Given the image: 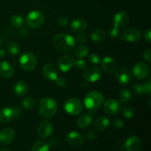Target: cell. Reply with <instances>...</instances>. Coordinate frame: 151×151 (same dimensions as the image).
I'll list each match as a JSON object with an SVG mask.
<instances>
[{
  "mask_svg": "<svg viewBox=\"0 0 151 151\" xmlns=\"http://www.w3.org/2000/svg\"><path fill=\"white\" fill-rule=\"evenodd\" d=\"M55 83L56 84V86L60 88H63V87L66 86V80L63 77H58L55 80Z\"/></svg>",
  "mask_w": 151,
  "mask_h": 151,
  "instance_id": "obj_36",
  "label": "cell"
},
{
  "mask_svg": "<svg viewBox=\"0 0 151 151\" xmlns=\"http://www.w3.org/2000/svg\"><path fill=\"white\" fill-rule=\"evenodd\" d=\"M93 121L92 115L89 114H84L81 115L79 116L77 121V124L78 126L81 128H86L89 127L91 125Z\"/></svg>",
  "mask_w": 151,
  "mask_h": 151,
  "instance_id": "obj_24",
  "label": "cell"
},
{
  "mask_svg": "<svg viewBox=\"0 0 151 151\" xmlns=\"http://www.w3.org/2000/svg\"><path fill=\"white\" fill-rule=\"evenodd\" d=\"M119 32H120V31L117 30V29L112 27L111 29L110 30V35L112 38H116V37H118V35H119Z\"/></svg>",
  "mask_w": 151,
  "mask_h": 151,
  "instance_id": "obj_46",
  "label": "cell"
},
{
  "mask_svg": "<svg viewBox=\"0 0 151 151\" xmlns=\"http://www.w3.org/2000/svg\"><path fill=\"white\" fill-rule=\"evenodd\" d=\"M88 48L86 45H79L75 48V55L78 58L83 59L88 55Z\"/></svg>",
  "mask_w": 151,
  "mask_h": 151,
  "instance_id": "obj_27",
  "label": "cell"
},
{
  "mask_svg": "<svg viewBox=\"0 0 151 151\" xmlns=\"http://www.w3.org/2000/svg\"><path fill=\"white\" fill-rule=\"evenodd\" d=\"M133 91L135 94L137 95H142L143 93V89H142V86L140 83H135L134 86H133Z\"/></svg>",
  "mask_w": 151,
  "mask_h": 151,
  "instance_id": "obj_38",
  "label": "cell"
},
{
  "mask_svg": "<svg viewBox=\"0 0 151 151\" xmlns=\"http://www.w3.org/2000/svg\"><path fill=\"white\" fill-rule=\"evenodd\" d=\"M83 75V78L86 81L90 83H95L100 80L102 73L99 68L91 66L84 69Z\"/></svg>",
  "mask_w": 151,
  "mask_h": 151,
  "instance_id": "obj_8",
  "label": "cell"
},
{
  "mask_svg": "<svg viewBox=\"0 0 151 151\" xmlns=\"http://www.w3.org/2000/svg\"><path fill=\"white\" fill-rule=\"evenodd\" d=\"M87 41V35L83 32H80L75 38V41L79 44H83Z\"/></svg>",
  "mask_w": 151,
  "mask_h": 151,
  "instance_id": "obj_39",
  "label": "cell"
},
{
  "mask_svg": "<svg viewBox=\"0 0 151 151\" xmlns=\"http://www.w3.org/2000/svg\"><path fill=\"white\" fill-rule=\"evenodd\" d=\"M48 143L44 141H37L33 144L31 151H50Z\"/></svg>",
  "mask_w": 151,
  "mask_h": 151,
  "instance_id": "obj_28",
  "label": "cell"
},
{
  "mask_svg": "<svg viewBox=\"0 0 151 151\" xmlns=\"http://www.w3.org/2000/svg\"><path fill=\"white\" fill-rule=\"evenodd\" d=\"M107 34L106 31H104L102 29H96L91 32L90 35V38L94 42L101 43L106 41Z\"/></svg>",
  "mask_w": 151,
  "mask_h": 151,
  "instance_id": "obj_25",
  "label": "cell"
},
{
  "mask_svg": "<svg viewBox=\"0 0 151 151\" xmlns=\"http://www.w3.org/2000/svg\"><path fill=\"white\" fill-rule=\"evenodd\" d=\"M28 85L25 81H19L14 85L13 91L17 97H24L28 91Z\"/></svg>",
  "mask_w": 151,
  "mask_h": 151,
  "instance_id": "obj_23",
  "label": "cell"
},
{
  "mask_svg": "<svg viewBox=\"0 0 151 151\" xmlns=\"http://www.w3.org/2000/svg\"><path fill=\"white\" fill-rule=\"evenodd\" d=\"M149 66L144 62H138L133 68V74L138 80H143L149 75Z\"/></svg>",
  "mask_w": 151,
  "mask_h": 151,
  "instance_id": "obj_12",
  "label": "cell"
},
{
  "mask_svg": "<svg viewBox=\"0 0 151 151\" xmlns=\"http://www.w3.org/2000/svg\"><path fill=\"white\" fill-rule=\"evenodd\" d=\"M60 138L58 137H55L50 139V143H49V145L52 146V147H57V146H58L59 145H60Z\"/></svg>",
  "mask_w": 151,
  "mask_h": 151,
  "instance_id": "obj_41",
  "label": "cell"
},
{
  "mask_svg": "<svg viewBox=\"0 0 151 151\" xmlns=\"http://www.w3.org/2000/svg\"><path fill=\"white\" fill-rule=\"evenodd\" d=\"M64 109L66 113L72 116H76L83 111V105L79 99L72 97L66 100L64 105Z\"/></svg>",
  "mask_w": 151,
  "mask_h": 151,
  "instance_id": "obj_7",
  "label": "cell"
},
{
  "mask_svg": "<svg viewBox=\"0 0 151 151\" xmlns=\"http://www.w3.org/2000/svg\"><path fill=\"white\" fill-rule=\"evenodd\" d=\"M148 106H149V108L150 109V100H149L148 101Z\"/></svg>",
  "mask_w": 151,
  "mask_h": 151,
  "instance_id": "obj_49",
  "label": "cell"
},
{
  "mask_svg": "<svg viewBox=\"0 0 151 151\" xmlns=\"http://www.w3.org/2000/svg\"><path fill=\"white\" fill-rule=\"evenodd\" d=\"M122 114L125 118L131 119L134 116L135 111H134V108L131 107V106H124L122 108Z\"/></svg>",
  "mask_w": 151,
  "mask_h": 151,
  "instance_id": "obj_33",
  "label": "cell"
},
{
  "mask_svg": "<svg viewBox=\"0 0 151 151\" xmlns=\"http://www.w3.org/2000/svg\"><path fill=\"white\" fill-rule=\"evenodd\" d=\"M53 45L60 52H69L75 47L76 41L73 36L67 33H59L53 38Z\"/></svg>",
  "mask_w": 151,
  "mask_h": 151,
  "instance_id": "obj_1",
  "label": "cell"
},
{
  "mask_svg": "<svg viewBox=\"0 0 151 151\" xmlns=\"http://www.w3.org/2000/svg\"><path fill=\"white\" fill-rule=\"evenodd\" d=\"M21 114V111L17 107H5L0 109V122L7 123L17 119Z\"/></svg>",
  "mask_w": 151,
  "mask_h": 151,
  "instance_id": "obj_6",
  "label": "cell"
},
{
  "mask_svg": "<svg viewBox=\"0 0 151 151\" xmlns=\"http://www.w3.org/2000/svg\"><path fill=\"white\" fill-rule=\"evenodd\" d=\"M44 22V16L39 10H33L27 14L26 17V23L29 27L37 29L43 25Z\"/></svg>",
  "mask_w": 151,
  "mask_h": 151,
  "instance_id": "obj_5",
  "label": "cell"
},
{
  "mask_svg": "<svg viewBox=\"0 0 151 151\" xmlns=\"http://www.w3.org/2000/svg\"><path fill=\"white\" fill-rule=\"evenodd\" d=\"M100 60H101V59H100V55L95 54V53L91 54L88 57V61L92 64H98L100 63Z\"/></svg>",
  "mask_w": 151,
  "mask_h": 151,
  "instance_id": "obj_35",
  "label": "cell"
},
{
  "mask_svg": "<svg viewBox=\"0 0 151 151\" xmlns=\"http://www.w3.org/2000/svg\"><path fill=\"white\" fill-rule=\"evenodd\" d=\"M1 38L0 37V47H1Z\"/></svg>",
  "mask_w": 151,
  "mask_h": 151,
  "instance_id": "obj_50",
  "label": "cell"
},
{
  "mask_svg": "<svg viewBox=\"0 0 151 151\" xmlns=\"http://www.w3.org/2000/svg\"><path fill=\"white\" fill-rule=\"evenodd\" d=\"M1 151H12V150H10V149H8V148H4V149H2V150H1Z\"/></svg>",
  "mask_w": 151,
  "mask_h": 151,
  "instance_id": "obj_48",
  "label": "cell"
},
{
  "mask_svg": "<svg viewBox=\"0 0 151 151\" xmlns=\"http://www.w3.org/2000/svg\"><path fill=\"white\" fill-rule=\"evenodd\" d=\"M58 22L60 26H66L69 23V19L66 16H61L58 19Z\"/></svg>",
  "mask_w": 151,
  "mask_h": 151,
  "instance_id": "obj_40",
  "label": "cell"
},
{
  "mask_svg": "<svg viewBox=\"0 0 151 151\" xmlns=\"http://www.w3.org/2000/svg\"><path fill=\"white\" fill-rule=\"evenodd\" d=\"M121 38L127 42H137L142 38V32L136 28H129L122 32Z\"/></svg>",
  "mask_w": 151,
  "mask_h": 151,
  "instance_id": "obj_11",
  "label": "cell"
},
{
  "mask_svg": "<svg viewBox=\"0 0 151 151\" xmlns=\"http://www.w3.org/2000/svg\"><path fill=\"white\" fill-rule=\"evenodd\" d=\"M66 142L72 147H81L84 143V138L80 133L77 131L69 132L66 136Z\"/></svg>",
  "mask_w": 151,
  "mask_h": 151,
  "instance_id": "obj_13",
  "label": "cell"
},
{
  "mask_svg": "<svg viewBox=\"0 0 151 151\" xmlns=\"http://www.w3.org/2000/svg\"><path fill=\"white\" fill-rule=\"evenodd\" d=\"M7 50L9 54L16 55L19 54L20 52V47L17 43L14 42V41H10L7 44Z\"/></svg>",
  "mask_w": 151,
  "mask_h": 151,
  "instance_id": "obj_30",
  "label": "cell"
},
{
  "mask_svg": "<svg viewBox=\"0 0 151 151\" xmlns=\"http://www.w3.org/2000/svg\"><path fill=\"white\" fill-rule=\"evenodd\" d=\"M144 37H145V39L147 41L148 43L151 42V30L150 28L146 29L145 31V33H144Z\"/></svg>",
  "mask_w": 151,
  "mask_h": 151,
  "instance_id": "obj_45",
  "label": "cell"
},
{
  "mask_svg": "<svg viewBox=\"0 0 151 151\" xmlns=\"http://www.w3.org/2000/svg\"><path fill=\"white\" fill-rule=\"evenodd\" d=\"M15 73V69L13 65L7 61L0 63V75L3 78H12Z\"/></svg>",
  "mask_w": 151,
  "mask_h": 151,
  "instance_id": "obj_21",
  "label": "cell"
},
{
  "mask_svg": "<svg viewBox=\"0 0 151 151\" xmlns=\"http://www.w3.org/2000/svg\"><path fill=\"white\" fill-rule=\"evenodd\" d=\"M110 125V120L107 116H101L97 118L95 121V128L99 131H104Z\"/></svg>",
  "mask_w": 151,
  "mask_h": 151,
  "instance_id": "obj_26",
  "label": "cell"
},
{
  "mask_svg": "<svg viewBox=\"0 0 151 151\" xmlns=\"http://www.w3.org/2000/svg\"><path fill=\"white\" fill-rule=\"evenodd\" d=\"M10 23L15 27H22L24 24V19L19 15H14L10 19Z\"/></svg>",
  "mask_w": 151,
  "mask_h": 151,
  "instance_id": "obj_31",
  "label": "cell"
},
{
  "mask_svg": "<svg viewBox=\"0 0 151 151\" xmlns=\"http://www.w3.org/2000/svg\"><path fill=\"white\" fill-rule=\"evenodd\" d=\"M142 58L146 61L150 62L151 60V50L150 49H147L144 51L142 54Z\"/></svg>",
  "mask_w": 151,
  "mask_h": 151,
  "instance_id": "obj_43",
  "label": "cell"
},
{
  "mask_svg": "<svg viewBox=\"0 0 151 151\" xmlns=\"http://www.w3.org/2000/svg\"><path fill=\"white\" fill-rule=\"evenodd\" d=\"M88 26L87 22L83 19L78 18L73 20L71 23V29L75 33H80L86 30Z\"/></svg>",
  "mask_w": 151,
  "mask_h": 151,
  "instance_id": "obj_22",
  "label": "cell"
},
{
  "mask_svg": "<svg viewBox=\"0 0 151 151\" xmlns=\"http://www.w3.org/2000/svg\"><path fill=\"white\" fill-rule=\"evenodd\" d=\"M19 63L25 72H32L36 68L37 58L35 55L31 52H25L19 58Z\"/></svg>",
  "mask_w": 151,
  "mask_h": 151,
  "instance_id": "obj_4",
  "label": "cell"
},
{
  "mask_svg": "<svg viewBox=\"0 0 151 151\" xmlns=\"http://www.w3.org/2000/svg\"><path fill=\"white\" fill-rule=\"evenodd\" d=\"M14 130L10 128H6L0 131V143L1 145H8L13 141L15 138Z\"/></svg>",
  "mask_w": 151,
  "mask_h": 151,
  "instance_id": "obj_19",
  "label": "cell"
},
{
  "mask_svg": "<svg viewBox=\"0 0 151 151\" xmlns=\"http://www.w3.org/2000/svg\"><path fill=\"white\" fill-rule=\"evenodd\" d=\"M141 145V139L137 136H131L125 141V148L127 151H138Z\"/></svg>",
  "mask_w": 151,
  "mask_h": 151,
  "instance_id": "obj_20",
  "label": "cell"
},
{
  "mask_svg": "<svg viewBox=\"0 0 151 151\" xmlns=\"http://www.w3.org/2000/svg\"><path fill=\"white\" fill-rule=\"evenodd\" d=\"M129 21V16L125 12H119L115 14L113 19V27L117 30L125 28Z\"/></svg>",
  "mask_w": 151,
  "mask_h": 151,
  "instance_id": "obj_10",
  "label": "cell"
},
{
  "mask_svg": "<svg viewBox=\"0 0 151 151\" xmlns=\"http://www.w3.org/2000/svg\"><path fill=\"white\" fill-rule=\"evenodd\" d=\"M113 125L117 128H122L124 127V122L121 119L119 118H116L113 120Z\"/></svg>",
  "mask_w": 151,
  "mask_h": 151,
  "instance_id": "obj_42",
  "label": "cell"
},
{
  "mask_svg": "<svg viewBox=\"0 0 151 151\" xmlns=\"http://www.w3.org/2000/svg\"><path fill=\"white\" fill-rule=\"evenodd\" d=\"M53 125L50 121L44 120L41 122L38 128V136L41 139H46L50 137L52 134Z\"/></svg>",
  "mask_w": 151,
  "mask_h": 151,
  "instance_id": "obj_15",
  "label": "cell"
},
{
  "mask_svg": "<svg viewBox=\"0 0 151 151\" xmlns=\"http://www.w3.org/2000/svg\"><path fill=\"white\" fill-rule=\"evenodd\" d=\"M101 66L103 70L107 73H113L117 69V63L112 58L106 56L100 60Z\"/></svg>",
  "mask_w": 151,
  "mask_h": 151,
  "instance_id": "obj_18",
  "label": "cell"
},
{
  "mask_svg": "<svg viewBox=\"0 0 151 151\" xmlns=\"http://www.w3.org/2000/svg\"><path fill=\"white\" fill-rule=\"evenodd\" d=\"M104 111L106 114L111 116L117 114L120 111V105L117 100L113 98L109 99L104 104Z\"/></svg>",
  "mask_w": 151,
  "mask_h": 151,
  "instance_id": "obj_17",
  "label": "cell"
},
{
  "mask_svg": "<svg viewBox=\"0 0 151 151\" xmlns=\"http://www.w3.org/2000/svg\"><path fill=\"white\" fill-rule=\"evenodd\" d=\"M4 55H5V52L1 47H0V59L2 58Z\"/></svg>",
  "mask_w": 151,
  "mask_h": 151,
  "instance_id": "obj_47",
  "label": "cell"
},
{
  "mask_svg": "<svg viewBox=\"0 0 151 151\" xmlns=\"http://www.w3.org/2000/svg\"><path fill=\"white\" fill-rule=\"evenodd\" d=\"M75 66L78 69L82 70V69H84L86 67V61L85 60H83V59H79L77 61L75 60Z\"/></svg>",
  "mask_w": 151,
  "mask_h": 151,
  "instance_id": "obj_37",
  "label": "cell"
},
{
  "mask_svg": "<svg viewBox=\"0 0 151 151\" xmlns=\"http://www.w3.org/2000/svg\"><path fill=\"white\" fill-rule=\"evenodd\" d=\"M104 103V96L101 92L92 91L88 92L84 98V105L89 111H95L100 109Z\"/></svg>",
  "mask_w": 151,
  "mask_h": 151,
  "instance_id": "obj_3",
  "label": "cell"
},
{
  "mask_svg": "<svg viewBox=\"0 0 151 151\" xmlns=\"http://www.w3.org/2000/svg\"><path fill=\"white\" fill-rule=\"evenodd\" d=\"M75 59L72 55H65L60 58L58 62L59 69L63 72H67L70 71L75 66Z\"/></svg>",
  "mask_w": 151,
  "mask_h": 151,
  "instance_id": "obj_9",
  "label": "cell"
},
{
  "mask_svg": "<svg viewBox=\"0 0 151 151\" xmlns=\"http://www.w3.org/2000/svg\"><path fill=\"white\" fill-rule=\"evenodd\" d=\"M22 106L26 109H32L36 105V101L32 97H27L24 98L22 101Z\"/></svg>",
  "mask_w": 151,
  "mask_h": 151,
  "instance_id": "obj_29",
  "label": "cell"
},
{
  "mask_svg": "<svg viewBox=\"0 0 151 151\" xmlns=\"http://www.w3.org/2000/svg\"><path fill=\"white\" fill-rule=\"evenodd\" d=\"M119 99L120 101L123 103H128L131 100V94L128 90L122 89L119 93Z\"/></svg>",
  "mask_w": 151,
  "mask_h": 151,
  "instance_id": "obj_32",
  "label": "cell"
},
{
  "mask_svg": "<svg viewBox=\"0 0 151 151\" xmlns=\"http://www.w3.org/2000/svg\"><path fill=\"white\" fill-rule=\"evenodd\" d=\"M58 110V105L55 100L51 97L41 99L38 105L39 114L43 118L50 119L53 117Z\"/></svg>",
  "mask_w": 151,
  "mask_h": 151,
  "instance_id": "obj_2",
  "label": "cell"
},
{
  "mask_svg": "<svg viewBox=\"0 0 151 151\" xmlns=\"http://www.w3.org/2000/svg\"><path fill=\"white\" fill-rule=\"evenodd\" d=\"M143 89V93L147 96H150L151 94V80L149 79L148 81H146L145 83L142 85Z\"/></svg>",
  "mask_w": 151,
  "mask_h": 151,
  "instance_id": "obj_34",
  "label": "cell"
},
{
  "mask_svg": "<svg viewBox=\"0 0 151 151\" xmlns=\"http://www.w3.org/2000/svg\"><path fill=\"white\" fill-rule=\"evenodd\" d=\"M42 73L44 78H47L49 81H54L58 77V71L57 67L51 63H47L44 65Z\"/></svg>",
  "mask_w": 151,
  "mask_h": 151,
  "instance_id": "obj_16",
  "label": "cell"
},
{
  "mask_svg": "<svg viewBox=\"0 0 151 151\" xmlns=\"http://www.w3.org/2000/svg\"><path fill=\"white\" fill-rule=\"evenodd\" d=\"M115 77L119 82V83L126 85L131 82V79H132V73L128 68L122 67L116 71Z\"/></svg>",
  "mask_w": 151,
  "mask_h": 151,
  "instance_id": "obj_14",
  "label": "cell"
},
{
  "mask_svg": "<svg viewBox=\"0 0 151 151\" xmlns=\"http://www.w3.org/2000/svg\"><path fill=\"white\" fill-rule=\"evenodd\" d=\"M86 138L88 140H94L96 138V133L94 131H92V130L88 131L86 134Z\"/></svg>",
  "mask_w": 151,
  "mask_h": 151,
  "instance_id": "obj_44",
  "label": "cell"
}]
</instances>
